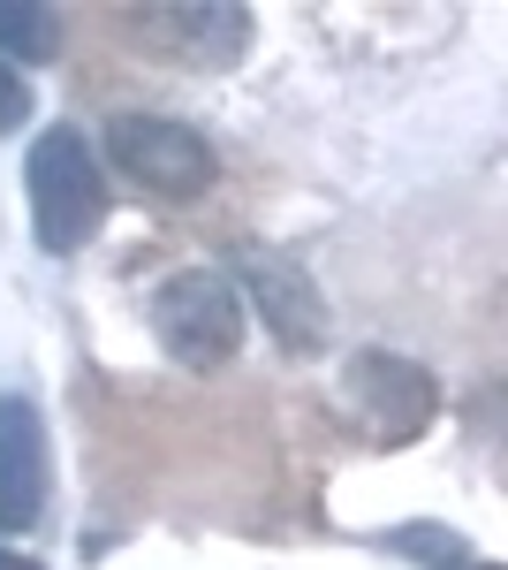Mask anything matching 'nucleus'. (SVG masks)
I'll list each match as a JSON object with an SVG mask.
<instances>
[{
    "instance_id": "5",
    "label": "nucleus",
    "mask_w": 508,
    "mask_h": 570,
    "mask_svg": "<svg viewBox=\"0 0 508 570\" xmlns=\"http://www.w3.org/2000/svg\"><path fill=\"white\" fill-rule=\"evenodd\" d=\"M137 39H152V53H168L182 69H236L243 46H251V16L236 0H160V8H137L129 16Z\"/></svg>"
},
{
    "instance_id": "7",
    "label": "nucleus",
    "mask_w": 508,
    "mask_h": 570,
    "mask_svg": "<svg viewBox=\"0 0 508 570\" xmlns=\"http://www.w3.org/2000/svg\"><path fill=\"white\" fill-rule=\"evenodd\" d=\"M236 274H243L251 305L266 312L273 343L289 357H319V343H327V297L303 282V266L281 259V252H236Z\"/></svg>"
},
{
    "instance_id": "10",
    "label": "nucleus",
    "mask_w": 508,
    "mask_h": 570,
    "mask_svg": "<svg viewBox=\"0 0 508 570\" xmlns=\"http://www.w3.org/2000/svg\"><path fill=\"white\" fill-rule=\"evenodd\" d=\"M0 570H39L31 556H16V548H0Z\"/></svg>"
},
{
    "instance_id": "2",
    "label": "nucleus",
    "mask_w": 508,
    "mask_h": 570,
    "mask_svg": "<svg viewBox=\"0 0 508 570\" xmlns=\"http://www.w3.org/2000/svg\"><path fill=\"white\" fill-rule=\"evenodd\" d=\"M335 411H341V426H349L357 441H372V449H402V441H418L425 426H432L440 389H432V373H425L418 357L357 351L349 365H341Z\"/></svg>"
},
{
    "instance_id": "6",
    "label": "nucleus",
    "mask_w": 508,
    "mask_h": 570,
    "mask_svg": "<svg viewBox=\"0 0 508 570\" xmlns=\"http://www.w3.org/2000/svg\"><path fill=\"white\" fill-rule=\"evenodd\" d=\"M53 494L46 419L31 395H0V532H31Z\"/></svg>"
},
{
    "instance_id": "3",
    "label": "nucleus",
    "mask_w": 508,
    "mask_h": 570,
    "mask_svg": "<svg viewBox=\"0 0 508 570\" xmlns=\"http://www.w3.org/2000/svg\"><path fill=\"white\" fill-rule=\"evenodd\" d=\"M152 335L190 373L228 365L236 343H243V297H236V282L220 266H182V274H168L152 289Z\"/></svg>"
},
{
    "instance_id": "8",
    "label": "nucleus",
    "mask_w": 508,
    "mask_h": 570,
    "mask_svg": "<svg viewBox=\"0 0 508 570\" xmlns=\"http://www.w3.org/2000/svg\"><path fill=\"white\" fill-rule=\"evenodd\" d=\"M61 53V23L39 0H0V61H53Z\"/></svg>"
},
{
    "instance_id": "9",
    "label": "nucleus",
    "mask_w": 508,
    "mask_h": 570,
    "mask_svg": "<svg viewBox=\"0 0 508 570\" xmlns=\"http://www.w3.org/2000/svg\"><path fill=\"white\" fill-rule=\"evenodd\" d=\"M23 115H31V85H23V77H16V69L0 61V137L23 130Z\"/></svg>"
},
{
    "instance_id": "4",
    "label": "nucleus",
    "mask_w": 508,
    "mask_h": 570,
    "mask_svg": "<svg viewBox=\"0 0 508 570\" xmlns=\"http://www.w3.org/2000/svg\"><path fill=\"white\" fill-rule=\"evenodd\" d=\"M99 153H107V168H122L145 198H206L212 176H220V160H212V145L190 122H168V115H114L107 137H99Z\"/></svg>"
},
{
    "instance_id": "1",
    "label": "nucleus",
    "mask_w": 508,
    "mask_h": 570,
    "mask_svg": "<svg viewBox=\"0 0 508 570\" xmlns=\"http://www.w3.org/2000/svg\"><path fill=\"white\" fill-rule=\"evenodd\" d=\"M23 190H31V228L46 252H84L107 220V168L77 122H53L23 153Z\"/></svg>"
}]
</instances>
